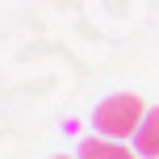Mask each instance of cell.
I'll return each instance as SVG.
<instances>
[{"label":"cell","mask_w":159,"mask_h":159,"mask_svg":"<svg viewBox=\"0 0 159 159\" xmlns=\"http://www.w3.org/2000/svg\"><path fill=\"white\" fill-rule=\"evenodd\" d=\"M143 117H147V105H143V96H138V92H113V96H105V101L96 105L92 126H96V134L126 143V138L138 134Z\"/></svg>","instance_id":"cell-1"},{"label":"cell","mask_w":159,"mask_h":159,"mask_svg":"<svg viewBox=\"0 0 159 159\" xmlns=\"http://www.w3.org/2000/svg\"><path fill=\"white\" fill-rule=\"evenodd\" d=\"M75 159H138V151H130V147H126V143H117V138L88 134L84 143L75 147Z\"/></svg>","instance_id":"cell-2"},{"label":"cell","mask_w":159,"mask_h":159,"mask_svg":"<svg viewBox=\"0 0 159 159\" xmlns=\"http://www.w3.org/2000/svg\"><path fill=\"white\" fill-rule=\"evenodd\" d=\"M134 151L143 159H159V105L147 109L143 126H138V134H134Z\"/></svg>","instance_id":"cell-3"},{"label":"cell","mask_w":159,"mask_h":159,"mask_svg":"<svg viewBox=\"0 0 159 159\" xmlns=\"http://www.w3.org/2000/svg\"><path fill=\"white\" fill-rule=\"evenodd\" d=\"M55 159H71V155H55Z\"/></svg>","instance_id":"cell-4"}]
</instances>
